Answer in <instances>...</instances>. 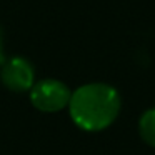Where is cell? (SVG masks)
Wrapping results in <instances>:
<instances>
[{"label":"cell","instance_id":"obj_3","mask_svg":"<svg viewBox=\"0 0 155 155\" xmlns=\"http://www.w3.org/2000/svg\"><path fill=\"white\" fill-rule=\"evenodd\" d=\"M0 80L12 92H28L35 84V68L30 60L24 57L7 58L0 65Z\"/></svg>","mask_w":155,"mask_h":155},{"label":"cell","instance_id":"obj_1","mask_svg":"<svg viewBox=\"0 0 155 155\" xmlns=\"http://www.w3.org/2000/svg\"><path fill=\"white\" fill-rule=\"evenodd\" d=\"M68 112L78 128L100 132L110 127L120 112V95L112 85L94 82L72 92Z\"/></svg>","mask_w":155,"mask_h":155},{"label":"cell","instance_id":"obj_2","mask_svg":"<svg viewBox=\"0 0 155 155\" xmlns=\"http://www.w3.org/2000/svg\"><path fill=\"white\" fill-rule=\"evenodd\" d=\"M28 92H30L32 105L45 114L60 112L68 107L72 95L70 88L57 78H42L35 82Z\"/></svg>","mask_w":155,"mask_h":155},{"label":"cell","instance_id":"obj_5","mask_svg":"<svg viewBox=\"0 0 155 155\" xmlns=\"http://www.w3.org/2000/svg\"><path fill=\"white\" fill-rule=\"evenodd\" d=\"M5 60V48H4V34L0 30V65L4 64Z\"/></svg>","mask_w":155,"mask_h":155},{"label":"cell","instance_id":"obj_4","mask_svg":"<svg viewBox=\"0 0 155 155\" xmlns=\"http://www.w3.org/2000/svg\"><path fill=\"white\" fill-rule=\"evenodd\" d=\"M138 134L142 140L150 147H155V107L143 112L138 120Z\"/></svg>","mask_w":155,"mask_h":155}]
</instances>
